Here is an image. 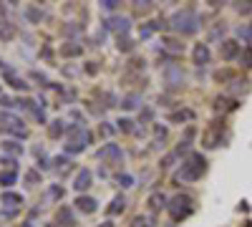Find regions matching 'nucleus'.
<instances>
[{"label": "nucleus", "mask_w": 252, "mask_h": 227, "mask_svg": "<svg viewBox=\"0 0 252 227\" xmlns=\"http://www.w3.org/2000/svg\"><path fill=\"white\" fill-rule=\"evenodd\" d=\"M56 222H58L61 227H73V225H76V215H73V210H71V207H61L58 215H56Z\"/></svg>", "instance_id": "nucleus-15"}, {"label": "nucleus", "mask_w": 252, "mask_h": 227, "mask_svg": "<svg viewBox=\"0 0 252 227\" xmlns=\"http://www.w3.org/2000/svg\"><path fill=\"white\" fill-rule=\"evenodd\" d=\"M124 204H126V199H124L121 195H116V197L111 199V204H109V207H106V215H109V217H114V215H119V212L124 210Z\"/></svg>", "instance_id": "nucleus-24"}, {"label": "nucleus", "mask_w": 252, "mask_h": 227, "mask_svg": "<svg viewBox=\"0 0 252 227\" xmlns=\"http://www.w3.org/2000/svg\"><path fill=\"white\" fill-rule=\"evenodd\" d=\"M0 129L8 131V134H13V136H26V134H28L23 119L15 116V114H10V111H0Z\"/></svg>", "instance_id": "nucleus-4"}, {"label": "nucleus", "mask_w": 252, "mask_h": 227, "mask_svg": "<svg viewBox=\"0 0 252 227\" xmlns=\"http://www.w3.org/2000/svg\"><path fill=\"white\" fill-rule=\"evenodd\" d=\"M15 179H18V172H0V184H3L5 190H8V187H13Z\"/></svg>", "instance_id": "nucleus-29"}, {"label": "nucleus", "mask_w": 252, "mask_h": 227, "mask_svg": "<svg viewBox=\"0 0 252 227\" xmlns=\"http://www.w3.org/2000/svg\"><path fill=\"white\" fill-rule=\"evenodd\" d=\"M26 18H28V23H40V20H43V13H40V8H35V5H28Z\"/></svg>", "instance_id": "nucleus-27"}, {"label": "nucleus", "mask_w": 252, "mask_h": 227, "mask_svg": "<svg viewBox=\"0 0 252 227\" xmlns=\"http://www.w3.org/2000/svg\"><path fill=\"white\" fill-rule=\"evenodd\" d=\"M98 227H114V222H111V220H106V222H101Z\"/></svg>", "instance_id": "nucleus-47"}, {"label": "nucleus", "mask_w": 252, "mask_h": 227, "mask_svg": "<svg viewBox=\"0 0 252 227\" xmlns=\"http://www.w3.org/2000/svg\"><path fill=\"white\" fill-rule=\"evenodd\" d=\"M121 147L119 144H114V141H109V144H103V147L98 149V159H106V162H121Z\"/></svg>", "instance_id": "nucleus-9"}, {"label": "nucleus", "mask_w": 252, "mask_h": 227, "mask_svg": "<svg viewBox=\"0 0 252 227\" xmlns=\"http://www.w3.org/2000/svg\"><path fill=\"white\" fill-rule=\"evenodd\" d=\"M83 149H86V147H83V144H76V141H68L66 144V154H78Z\"/></svg>", "instance_id": "nucleus-38"}, {"label": "nucleus", "mask_w": 252, "mask_h": 227, "mask_svg": "<svg viewBox=\"0 0 252 227\" xmlns=\"http://www.w3.org/2000/svg\"><path fill=\"white\" fill-rule=\"evenodd\" d=\"M116 48H119V51H124V53H129V51H134V40H131L129 35H124V38H119Z\"/></svg>", "instance_id": "nucleus-30"}, {"label": "nucleus", "mask_w": 252, "mask_h": 227, "mask_svg": "<svg viewBox=\"0 0 252 227\" xmlns=\"http://www.w3.org/2000/svg\"><path fill=\"white\" fill-rule=\"evenodd\" d=\"M189 119H192V111H187V109L172 111L169 116H166V121H172V124H184V121H189Z\"/></svg>", "instance_id": "nucleus-25"}, {"label": "nucleus", "mask_w": 252, "mask_h": 227, "mask_svg": "<svg viewBox=\"0 0 252 227\" xmlns=\"http://www.w3.org/2000/svg\"><path fill=\"white\" fill-rule=\"evenodd\" d=\"M146 204H149V207L157 212V210L166 207V204H169V199H166V195H164V192H152V195H149V199H146Z\"/></svg>", "instance_id": "nucleus-17"}, {"label": "nucleus", "mask_w": 252, "mask_h": 227, "mask_svg": "<svg viewBox=\"0 0 252 227\" xmlns=\"http://www.w3.org/2000/svg\"><path fill=\"white\" fill-rule=\"evenodd\" d=\"M141 119H144V121H149V119H152V109H146V111L141 114Z\"/></svg>", "instance_id": "nucleus-46"}, {"label": "nucleus", "mask_w": 252, "mask_h": 227, "mask_svg": "<svg viewBox=\"0 0 252 227\" xmlns=\"http://www.w3.org/2000/svg\"><path fill=\"white\" fill-rule=\"evenodd\" d=\"M204 172H207V159H204V154L189 152V154L182 159V167H179V172L174 174V182H197V179H202Z\"/></svg>", "instance_id": "nucleus-1"}, {"label": "nucleus", "mask_w": 252, "mask_h": 227, "mask_svg": "<svg viewBox=\"0 0 252 227\" xmlns=\"http://www.w3.org/2000/svg\"><path fill=\"white\" fill-rule=\"evenodd\" d=\"M161 48L164 51H172V53H182L184 51V43L179 38H161Z\"/></svg>", "instance_id": "nucleus-22"}, {"label": "nucleus", "mask_w": 252, "mask_h": 227, "mask_svg": "<svg viewBox=\"0 0 252 227\" xmlns=\"http://www.w3.org/2000/svg\"><path fill=\"white\" fill-rule=\"evenodd\" d=\"M166 210H169V215H172L174 222H182L184 217H189V215L194 212V199L189 197V195H177L174 199H169Z\"/></svg>", "instance_id": "nucleus-3"}, {"label": "nucleus", "mask_w": 252, "mask_h": 227, "mask_svg": "<svg viewBox=\"0 0 252 227\" xmlns=\"http://www.w3.org/2000/svg\"><path fill=\"white\" fill-rule=\"evenodd\" d=\"M114 131H116V127H114L111 121H101V124H98V134H101V136H111Z\"/></svg>", "instance_id": "nucleus-34"}, {"label": "nucleus", "mask_w": 252, "mask_h": 227, "mask_svg": "<svg viewBox=\"0 0 252 227\" xmlns=\"http://www.w3.org/2000/svg\"><path fill=\"white\" fill-rule=\"evenodd\" d=\"M119 182H121V187H134V177L131 174H121Z\"/></svg>", "instance_id": "nucleus-42"}, {"label": "nucleus", "mask_w": 252, "mask_h": 227, "mask_svg": "<svg viewBox=\"0 0 252 227\" xmlns=\"http://www.w3.org/2000/svg\"><path fill=\"white\" fill-rule=\"evenodd\" d=\"M131 227H157V217L154 215H136L131 220Z\"/></svg>", "instance_id": "nucleus-23"}, {"label": "nucleus", "mask_w": 252, "mask_h": 227, "mask_svg": "<svg viewBox=\"0 0 252 227\" xmlns=\"http://www.w3.org/2000/svg\"><path fill=\"white\" fill-rule=\"evenodd\" d=\"M237 10H240V13H250V10H252V3H245V5H237Z\"/></svg>", "instance_id": "nucleus-45"}, {"label": "nucleus", "mask_w": 252, "mask_h": 227, "mask_svg": "<svg viewBox=\"0 0 252 227\" xmlns=\"http://www.w3.org/2000/svg\"><path fill=\"white\" fill-rule=\"evenodd\" d=\"M164 81H166V86H182L184 84V71H182V66H177V64H169V66H166L164 68Z\"/></svg>", "instance_id": "nucleus-6"}, {"label": "nucleus", "mask_w": 252, "mask_h": 227, "mask_svg": "<svg viewBox=\"0 0 252 227\" xmlns=\"http://www.w3.org/2000/svg\"><path fill=\"white\" fill-rule=\"evenodd\" d=\"M199 15L192 10V8H184V10H177L174 15H172V20H169V26L179 33V35H192V33H197L199 31Z\"/></svg>", "instance_id": "nucleus-2"}, {"label": "nucleus", "mask_w": 252, "mask_h": 227, "mask_svg": "<svg viewBox=\"0 0 252 227\" xmlns=\"http://www.w3.org/2000/svg\"><path fill=\"white\" fill-rule=\"evenodd\" d=\"M83 53V46L78 43V40H68V43L61 46V56L63 58H78Z\"/></svg>", "instance_id": "nucleus-14"}, {"label": "nucleus", "mask_w": 252, "mask_h": 227, "mask_svg": "<svg viewBox=\"0 0 252 227\" xmlns=\"http://www.w3.org/2000/svg\"><path fill=\"white\" fill-rule=\"evenodd\" d=\"M101 5L106 8V10H116V5H119V3H116V0H103Z\"/></svg>", "instance_id": "nucleus-44"}, {"label": "nucleus", "mask_w": 252, "mask_h": 227, "mask_svg": "<svg viewBox=\"0 0 252 227\" xmlns=\"http://www.w3.org/2000/svg\"><path fill=\"white\" fill-rule=\"evenodd\" d=\"M0 147H3V152H8L10 157L23 154V144H20V141H15V139H5V141H0Z\"/></svg>", "instance_id": "nucleus-21"}, {"label": "nucleus", "mask_w": 252, "mask_h": 227, "mask_svg": "<svg viewBox=\"0 0 252 227\" xmlns=\"http://www.w3.org/2000/svg\"><path fill=\"white\" fill-rule=\"evenodd\" d=\"M91 182H94V174H91V169H81L76 177H73V190L78 192V195H83L89 187H91Z\"/></svg>", "instance_id": "nucleus-10"}, {"label": "nucleus", "mask_w": 252, "mask_h": 227, "mask_svg": "<svg viewBox=\"0 0 252 227\" xmlns=\"http://www.w3.org/2000/svg\"><path fill=\"white\" fill-rule=\"evenodd\" d=\"M240 61L247 66V68H252V46H247V48H242V53H240Z\"/></svg>", "instance_id": "nucleus-36"}, {"label": "nucleus", "mask_w": 252, "mask_h": 227, "mask_svg": "<svg viewBox=\"0 0 252 227\" xmlns=\"http://www.w3.org/2000/svg\"><path fill=\"white\" fill-rule=\"evenodd\" d=\"M0 164L5 167V172H15V167H18V159H15V157H0Z\"/></svg>", "instance_id": "nucleus-35"}, {"label": "nucleus", "mask_w": 252, "mask_h": 227, "mask_svg": "<svg viewBox=\"0 0 252 227\" xmlns=\"http://www.w3.org/2000/svg\"><path fill=\"white\" fill-rule=\"evenodd\" d=\"M192 61H194L197 66H207V64H209V48H207V43H197V46H194Z\"/></svg>", "instance_id": "nucleus-13"}, {"label": "nucleus", "mask_w": 252, "mask_h": 227, "mask_svg": "<svg viewBox=\"0 0 252 227\" xmlns=\"http://www.w3.org/2000/svg\"><path fill=\"white\" fill-rule=\"evenodd\" d=\"M31 78H33V81H40L43 86H48V78H46V73H40V71H31Z\"/></svg>", "instance_id": "nucleus-40"}, {"label": "nucleus", "mask_w": 252, "mask_h": 227, "mask_svg": "<svg viewBox=\"0 0 252 227\" xmlns=\"http://www.w3.org/2000/svg\"><path fill=\"white\" fill-rule=\"evenodd\" d=\"M0 204H3V207H20V204H23V195L3 192V195H0Z\"/></svg>", "instance_id": "nucleus-16"}, {"label": "nucleus", "mask_w": 252, "mask_h": 227, "mask_svg": "<svg viewBox=\"0 0 252 227\" xmlns=\"http://www.w3.org/2000/svg\"><path fill=\"white\" fill-rule=\"evenodd\" d=\"M31 114H33V119H35V121H40V124H46V111H43V109H38V106H35V109H33Z\"/></svg>", "instance_id": "nucleus-41"}, {"label": "nucleus", "mask_w": 252, "mask_h": 227, "mask_svg": "<svg viewBox=\"0 0 252 227\" xmlns=\"http://www.w3.org/2000/svg\"><path fill=\"white\" fill-rule=\"evenodd\" d=\"M48 197L51 199H61L63 197V187H61V184H51V187H48Z\"/></svg>", "instance_id": "nucleus-37"}, {"label": "nucleus", "mask_w": 252, "mask_h": 227, "mask_svg": "<svg viewBox=\"0 0 252 227\" xmlns=\"http://www.w3.org/2000/svg\"><path fill=\"white\" fill-rule=\"evenodd\" d=\"M0 68H3V78H5V84L10 86V89H15V91H26L28 89V84H26V78H20L10 66H5V64H0Z\"/></svg>", "instance_id": "nucleus-7"}, {"label": "nucleus", "mask_w": 252, "mask_h": 227, "mask_svg": "<svg viewBox=\"0 0 252 227\" xmlns=\"http://www.w3.org/2000/svg\"><path fill=\"white\" fill-rule=\"evenodd\" d=\"M53 164H56V169H58V172H66V169H68V164H71V159H68V154L53 157Z\"/></svg>", "instance_id": "nucleus-32"}, {"label": "nucleus", "mask_w": 252, "mask_h": 227, "mask_svg": "<svg viewBox=\"0 0 252 227\" xmlns=\"http://www.w3.org/2000/svg\"><path fill=\"white\" fill-rule=\"evenodd\" d=\"M26 184H28V187H35V184H40V172H38V169H28V172H26Z\"/></svg>", "instance_id": "nucleus-31"}, {"label": "nucleus", "mask_w": 252, "mask_h": 227, "mask_svg": "<svg viewBox=\"0 0 252 227\" xmlns=\"http://www.w3.org/2000/svg\"><path fill=\"white\" fill-rule=\"evenodd\" d=\"M13 35H15V26L3 20V23H0V40H10Z\"/></svg>", "instance_id": "nucleus-26"}, {"label": "nucleus", "mask_w": 252, "mask_h": 227, "mask_svg": "<svg viewBox=\"0 0 252 227\" xmlns=\"http://www.w3.org/2000/svg\"><path fill=\"white\" fill-rule=\"evenodd\" d=\"M237 33H240V38L252 40V28H250V26H240V28H237Z\"/></svg>", "instance_id": "nucleus-39"}, {"label": "nucleus", "mask_w": 252, "mask_h": 227, "mask_svg": "<svg viewBox=\"0 0 252 227\" xmlns=\"http://www.w3.org/2000/svg\"><path fill=\"white\" fill-rule=\"evenodd\" d=\"M119 104H121V109H126V111H134V109L141 106V96H139V94H126Z\"/></svg>", "instance_id": "nucleus-18"}, {"label": "nucleus", "mask_w": 252, "mask_h": 227, "mask_svg": "<svg viewBox=\"0 0 252 227\" xmlns=\"http://www.w3.org/2000/svg\"><path fill=\"white\" fill-rule=\"evenodd\" d=\"M116 129H121V131H126V134L136 131V129H134V121H131V119H119V121H116Z\"/></svg>", "instance_id": "nucleus-33"}, {"label": "nucleus", "mask_w": 252, "mask_h": 227, "mask_svg": "<svg viewBox=\"0 0 252 227\" xmlns=\"http://www.w3.org/2000/svg\"><path fill=\"white\" fill-rule=\"evenodd\" d=\"M96 71H98V64H96V61H89V64H86V73H91V76H94Z\"/></svg>", "instance_id": "nucleus-43"}, {"label": "nucleus", "mask_w": 252, "mask_h": 227, "mask_svg": "<svg viewBox=\"0 0 252 227\" xmlns=\"http://www.w3.org/2000/svg\"><path fill=\"white\" fill-rule=\"evenodd\" d=\"M66 124H63L61 119H53V121H48V136L51 139H61L63 134H66Z\"/></svg>", "instance_id": "nucleus-19"}, {"label": "nucleus", "mask_w": 252, "mask_h": 227, "mask_svg": "<svg viewBox=\"0 0 252 227\" xmlns=\"http://www.w3.org/2000/svg\"><path fill=\"white\" fill-rule=\"evenodd\" d=\"M240 53H242V48H240L237 40H232V38H227V40L220 43V56L224 61H235V58H240Z\"/></svg>", "instance_id": "nucleus-8"}, {"label": "nucleus", "mask_w": 252, "mask_h": 227, "mask_svg": "<svg viewBox=\"0 0 252 227\" xmlns=\"http://www.w3.org/2000/svg\"><path fill=\"white\" fill-rule=\"evenodd\" d=\"M157 31H159V28H157L154 20H152V23H144V26H139V38H152Z\"/></svg>", "instance_id": "nucleus-28"}, {"label": "nucleus", "mask_w": 252, "mask_h": 227, "mask_svg": "<svg viewBox=\"0 0 252 227\" xmlns=\"http://www.w3.org/2000/svg\"><path fill=\"white\" fill-rule=\"evenodd\" d=\"M83 28H86V26L78 23V20H68V23L61 28V33L66 35V38H73V35H81V33H83Z\"/></svg>", "instance_id": "nucleus-20"}, {"label": "nucleus", "mask_w": 252, "mask_h": 227, "mask_svg": "<svg viewBox=\"0 0 252 227\" xmlns=\"http://www.w3.org/2000/svg\"><path fill=\"white\" fill-rule=\"evenodd\" d=\"M73 204H76V210L83 212V215H91V212H96V207H98V202H96L94 197H89V195H78Z\"/></svg>", "instance_id": "nucleus-11"}, {"label": "nucleus", "mask_w": 252, "mask_h": 227, "mask_svg": "<svg viewBox=\"0 0 252 227\" xmlns=\"http://www.w3.org/2000/svg\"><path fill=\"white\" fill-rule=\"evenodd\" d=\"M103 31H114L119 38H124L126 33L131 31V20L126 15H111V18L103 20Z\"/></svg>", "instance_id": "nucleus-5"}, {"label": "nucleus", "mask_w": 252, "mask_h": 227, "mask_svg": "<svg viewBox=\"0 0 252 227\" xmlns=\"http://www.w3.org/2000/svg\"><path fill=\"white\" fill-rule=\"evenodd\" d=\"M220 141H222V127H217V121H215V127H209V131L204 134L202 144L207 149H215V147H220Z\"/></svg>", "instance_id": "nucleus-12"}]
</instances>
